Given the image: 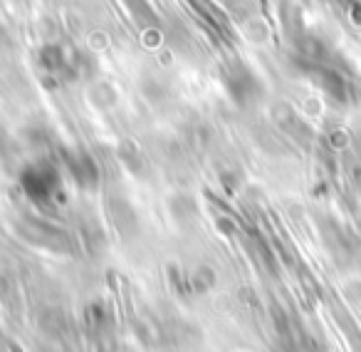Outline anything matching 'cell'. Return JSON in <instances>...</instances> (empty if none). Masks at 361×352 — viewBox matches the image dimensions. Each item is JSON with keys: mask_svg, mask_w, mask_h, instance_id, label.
<instances>
[{"mask_svg": "<svg viewBox=\"0 0 361 352\" xmlns=\"http://www.w3.org/2000/svg\"><path fill=\"white\" fill-rule=\"evenodd\" d=\"M349 18L354 25L361 28V0H351V6H349Z\"/></svg>", "mask_w": 361, "mask_h": 352, "instance_id": "52a82bcc", "label": "cell"}, {"mask_svg": "<svg viewBox=\"0 0 361 352\" xmlns=\"http://www.w3.org/2000/svg\"><path fill=\"white\" fill-rule=\"evenodd\" d=\"M223 80H226L228 92L233 95V100L245 105V102L255 100L262 92V85L257 80V75L245 65V62H233L223 70Z\"/></svg>", "mask_w": 361, "mask_h": 352, "instance_id": "6da1fadb", "label": "cell"}, {"mask_svg": "<svg viewBox=\"0 0 361 352\" xmlns=\"http://www.w3.org/2000/svg\"><path fill=\"white\" fill-rule=\"evenodd\" d=\"M57 187V174L50 166H30L23 174V189L30 194L32 199H47Z\"/></svg>", "mask_w": 361, "mask_h": 352, "instance_id": "3957f363", "label": "cell"}, {"mask_svg": "<svg viewBox=\"0 0 361 352\" xmlns=\"http://www.w3.org/2000/svg\"><path fill=\"white\" fill-rule=\"evenodd\" d=\"M70 169H72V174L80 179V182H87V179H90V182H94V179H97L94 164H92L90 156H85V154H82V156H72V159H70Z\"/></svg>", "mask_w": 361, "mask_h": 352, "instance_id": "8992f818", "label": "cell"}, {"mask_svg": "<svg viewBox=\"0 0 361 352\" xmlns=\"http://www.w3.org/2000/svg\"><path fill=\"white\" fill-rule=\"evenodd\" d=\"M124 6H126V11H129L131 20L136 23V28H139L141 33L156 35V33L161 30V20L149 0H124Z\"/></svg>", "mask_w": 361, "mask_h": 352, "instance_id": "277c9868", "label": "cell"}, {"mask_svg": "<svg viewBox=\"0 0 361 352\" xmlns=\"http://www.w3.org/2000/svg\"><path fill=\"white\" fill-rule=\"evenodd\" d=\"M280 20H282V28H285L287 37H300L302 33L307 30L305 28V11L297 0H285L280 8Z\"/></svg>", "mask_w": 361, "mask_h": 352, "instance_id": "5b68a950", "label": "cell"}, {"mask_svg": "<svg viewBox=\"0 0 361 352\" xmlns=\"http://www.w3.org/2000/svg\"><path fill=\"white\" fill-rule=\"evenodd\" d=\"M37 62H40V67L47 72V75L67 77V75H75L77 72V62L67 55V50L60 45V42H45V45L40 47Z\"/></svg>", "mask_w": 361, "mask_h": 352, "instance_id": "7a4b0ae2", "label": "cell"}]
</instances>
